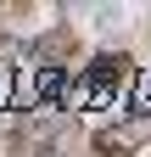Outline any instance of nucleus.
<instances>
[{
  "mask_svg": "<svg viewBox=\"0 0 151 157\" xmlns=\"http://www.w3.org/2000/svg\"><path fill=\"white\" fill-rule=\"evenodd\" d=\"M129 73H134V56H129V51H101V56H90V67H84V78H90V90H95V95L123 90Z\"/></svg>",
  "mask_w": 151,
  "mask_h": 157,
  "instance_id": "1",
  "label": "nucleus"
},
{
  "mask_svg": "<svg viewBox=\"0 0 151 157\" xmlns=\"http://www.w3.org/2000/svg\"><path fill=\"white\" fill-rule=\"evenodd\" d=\"M34 56H39L45 67H67L73 56H79V34L73 28H45L39 39H34Z\"/></svg>",
  "mask_w": 151,
  "mask_h": 157,
  "instance_id": "2",
  "label": "nucleus"
}]
</instances>
